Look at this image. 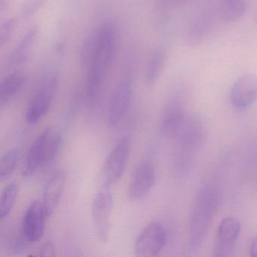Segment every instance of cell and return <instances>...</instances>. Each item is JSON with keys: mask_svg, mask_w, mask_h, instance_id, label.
<instances>
[{"mask_svg": "<svg viewBox=\"0 0 257 257\" xmlns=\"http://www.w3.org/2000/svg\"><path fill=\"white\" fill-rule=\"evenodd\" d=\"M210 26V22L207 17H201L195 20L191 26L188 39L190 44L200 43L205 37Z\"/></svg>", "mask_w": 257, "mask_h": 257, "instance_id": "obj_20", "label": "cell"}, {"mask_svg": "<svg viewBox=\"0 0 257 257\" xmlns=\"http://www.w3.org/2000/svg\"><path fill=\"white\" fill-rule=\"evenodd\" d=\"M46 0H27L22 9L23 18H29L35 14L46 4Z\"/></svg>", "mask_w": 257, "mask_h": 257, "instance_id": "obj_23", "label": "cell"}, {"mask_svg": "<svg viewBox=\"0 0 257 257\" xmlns=\"http://www.w3.org/2000/svg\"><path fill=\"white\" fill-rule=\"evenodd\" d=\"M19 188L17 183H11L3 191L0 201V217L4 219L10 215L14 207L19 195Z\"/></svg>", "mask_w": 257, "mask_h": 257, "instance_id": "obj_19", "label": "cell"}, {"mask_svg": "<svg viewBox=\"0 0 257 257\" xmlns=\"http://www.w3.org/2000/svg\"><path fill=\"white\" fill-rule=\"evenodd\" d=\"M132 99V79L126 77L118 84L111 97L108 110V124L110 127H115L124 119L130 108Z\"/></svg>", "mask_w": 257, "mask_h": 257, "instance_id": "obj_8", "label": "cell"}, {"mask_svg": "<svg viewBox=\"0 0 257 257\" xmlns=\"http://www.w3.org/2000/svg\"><path fill=\"white\" fill-rule=\"evenodd\" d=\"M63 144L62 136L52 128H46L30 148L22 175L31 177L50 165L58 156Z\"/></svg>", "mask_w": 257, "mask_h": 257, "instance_id": "obj_2", "label": "cell"}, {"mask_svg": "<svg viewBox=\"0 0 257 257\" xmlns=\"http://www.w3.org/2000/svg\"><path fill=\"white\" fill-rule=\"evenodd\" d=\"M25 77L19 72L7 75L0 83V103L4 104L11 100L24 86Z\"/></svg>", "mask_w": 257, "mask_h": 257, "instance_id": "obj_16", "label": "cell"}, {"mask_svg": "<svg viewBox=\"0 0 257 257\" xmlns=\"http://www.w3.org/2000/svg\"><path fill=\"white\" fill-rule=\"evenodd\" d=\"M48 216L42 201H37L30 205L23 219L24 237L28 242L34 243L43 237Z\"/></svg>", "mask_w": 257, "mask_h": 257, "instance_id": "obj_12", "label": "cell"}, {"mask_svg": "<svg viewBox=\"0 0 257 257\" xmlns=\"http://www.w3.org/2000/svg\"><path fill=\"white\" fill-rule=\"evenodd\" d=\"M249 255L251 257H257V236L254 237L249 246Z\"/></svg>", "mask_w": 257, "mask_h": 257, "instance_id": "obj_26", "label": "cell"}, {"mask_svg": "<svg viewBox=\"0 0 257 257\" xmlns=\"http://www.w3.org/2000/svg\"><path fill=\"white\" fill-rule=\"evenodd\" d=\"M38 33V27L33 26L24 34L10 55V63L12 64L20 65L26 61L34 46Z\"/></svg>", "mask_w": 257, "mask_h": 257, "instance_id": "obj_15", "label": "cell"}, {"mask_svg": "<svg viewBox=\"0 0 257 257\" xmlns=\"http://www.w3.org/2000/svg\"><path fill=\"white\" fill-rule=\"evenodd\" d=\"M156 181L155 165L149 161H144L137 166L129 183V198L134 201L145 198L154 187Z\"/></svg>", "mask_w": 257, "mask_h": 257, "instance_id": "obj_10", "label": "cell"}, {"mask_svg": "<svg viewBox=\"0 0 257 257\" xmlns=\"http://www.w3.org/2000/svg\"><path fill=\"white\" fill-rule=\"evenodd\" d=\"M246 11L245 0H221L219 13L225 22H233L241 19Z\"/></svg>", "mask_w": 257, "mask_h": 257, "instance_id": "obj_18", "label": "cell"}, {"mask_svg": "<svg viewBox=\"0 0 257 257\" xmlns=\"http://www.w3.org/2000/svg\"><path fill=\"white\" fill-rule=\"evenodd\" d=\"M131 152V141L128 138L120 140L108 155L101 173L103 187L115 185L122 177L128 161Z\"/></svg>", "mask_w": 257, "mask_h": 257, "instance_id": "obj_5", "label": "cell"}, {"mask_svg": "<svg viewBox=\"0 0 257 257\" xmlns=\"http://www.w3.org/2000/svg\"><path fill=\"white\" fill-rule=\"evenodd\" d=\"M156 7L160 11L168 10L172 4H177V0H156Z\"/></svg>", "mask_w": 257, "mask_h": 257, "instance_id": "obj_25", "label": "cell"}, {"mask_svg": "<svg viewBox=\"0 0 257 257\" xmlns=\"http://www.w3.org/2000/svg\"><path fill=\"white\" fill-rule=\"evenodd\" d=\"M231 106L239 111L245 110L257 99V76L246 73L236 79L229 94Z\"/></svg>", "mask_w": 257, "mask_h": 257, "instance_id": "obj_9", "label": "cell"}, {"mask_svg": "<svg viewBox=\"0 0 257 257\" xmlns=\"http://www.w3.org/2000/svg\"><path fill=\"white\" fill-rule=\"evenodd\" d=\"M58 85L56 72L48 74L43 79L37 93L33 97L26 112V120L29 124L39 122L50 109Z\"/></svg>", "mask_w": 257, "mask_h": 257, "instance_id": "obj_4", "label": "cell"}, {"mask_svg": "<svg viewBox=\"0 0 257 257\" xmlns=\"http://www.w3.org/2000/svg\"><path fill=\"white\" fill-rule=\"evenodd\" d=\"M183 107L172 103L167 107L160 123V132L166 138H177L185 124Z\"/></svg>", "mask_w": 257, "mask_h": 257, "instance_id": "obj_14", "label": "cell"}, {"mask_svg": "<svg viewBox=\"0 0 257 257\" xmlns=\"http://www.w3.org/2000/svg\"><path fill=\"white\" fill-rule=\"evenodd\" d=\"M112 207L113 200L109 191H100L94 196L91 213L97 235L102 242L107 241L110 234Z\"/></svg>", "mask_w": 257, "mask_h": 257, "instance_id": "obj_7", "label": "cell"}, {"mask_svg": "<svg viewBox=\"0 0 257 257\" xmlns=\"http://www.w3.org/2000/svg\"><path fill=\"white\" fill-rule=\"evenodd\" d=\"M65 174L62 170L54 172L45 185L42 203L48 217L56 210L65 186Z\"/></svg>", "mask_w": 257, "mask_h": 257, "instance_id": "obj_13", "label": "cell"}, {"mask_svg": "<svg viewBox=\"0 0 257 257\" xmlns=\"http://www.w3.org/2000/svg\"><path fill=\"white\" fill-rule=\"evenodd\" d=\"M166 59V54L164 49H156L150 56L145 73L146 83L149 86L156 85L160 77Z\"/></svg>", "mask_w": 257, "mask_h": 257, "instance_id": "obj_17", "label": "cell"}, {"mask_svg": "<svg viewBox=\"0 0 257 257\" xmlns=\"http://www.w3.org/2000/svg\"><path fill=\"white\" fill-rule=\"evenodd\" d=\"M16 20L15 19H10L2 24L0 28V46L1 47L5 46L11 40L12 36L16 30Z\"/></svg>", "mask_w": 257, "mask_h": 257, "instance_id": "obj_22", "label": "cell"}, {"mask_svg": "<svg viewBox=\"0 0 257 257\" xmlns=\"http://www.w3.org/2000/svg\"><path fill=\"white\" fill-rule=\"evenodd\" d=\"M186 0H177V4H181V3H184Z\"/></svg>", "mask_w": 257, "mask_h": 257, "instance_id": "obj_27", "label": "cell"}, {"mask_svg": "<svg viewBox=\"0 0 257 257\" xmlns=\"http://www.w3.org/2000/svg\"><path fill=\"white\" fill-rule=\"evenodd\" d=\"M40 255H43V256H55V246H54L52 242L47 241L43 245L41 249H40Z\"/></svg>", "mask_w": 257, "mask_h": 257, "instance_id": "obj_24", "label": "cell"}, {"mask_svg": "<svg viewBox=\"0 0 257 257\" xmlns=\"http://www.w3.org/2000/svg\"><path fill=\"white\" fill-rule=\"evenodd\" d=\"M19 153L16 150H11L2 156L0 160V178H8L12 175L17 166Z\"/></svg>", "mask_w": 257, "mask_h": 257, "instance_id": "obj_21", "label": "cell"}, {"mask_svg": "<svg viewBox=\"0 0 257 257\" xmlns=\"http://www.w3.org/2000/svg\"><path fill=\"white\" fill-rule=\"evenodd\" d=\"M118 34L115 25L106 24L97 31V44L88 70L106 76L113 63L116 53Z\"/></svg>", "mask_w": 257, "mask_h": 257, "instance_id": "obj_3", "label": "cell"}, {"mask_svg": "<svg viewBox=\"0 0 257 257\" xmlns=\"http://www.w3.org/2000/svg\"><path fill=\"white\" fill-rule=\"evenodd\" d=\"M219 204L220 195L213 185L204 186L198 192L191 216L189 252H195L201 247Z\"/></svg>", "mask_w": 257, "mask_h": 257, "instance_id": "obj_1", "label": "cell"}, {"mask_svg": "<svg viewBox=\"0 0 257 257\" xmlns=\"http://www.w3.org/2000/svg\"><path fill=\"white\" fill-rule=\"evenodd\" d=\"M167 241L166 231L159 222H152L137 237L135 255L138 257H154L159 255Z\"/></svg>", "mask_w": 257, "mask_h": 257, "instance_id": "obj_6", "label": "cell"}, {"mask_svg": "<svg viewBox=\"0 0 257 257\" xmlns=\"http://www.w3.org/2000/svg\"><path fill=\"white\" fill-rule=\"evenodd\" d=\"M240 229L241 225L240 222L235 218L228 216L222 219L218 225L216 243L213 246V255L217 257L232 255Z\"/></svg>", "mask_w": 257, "mask_h": 257, "instance_id": "obj_11", "label": "cell"}]
</instances>
